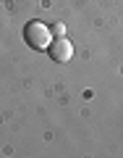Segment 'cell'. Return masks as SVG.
<instances>
[{
  "label": "cell",
  "instance_id": "6da1fadb",
  "mask_svg": "<svg viewBox=\"0 0 123 158\" xmlns=\"http://www.w3.org/2000/svg\"><path fill=\"white\" fill-rule=\"evenodd\" d=\"M24 42H26L32 50H47V45L52 42V32L47 24L42 21H29L26 27H24Z\"/></svg>",
  "mask_w": 123,
  "mask_h": 158
},
{
  "label": "cell",
  "instance_id": "7a4b0ae2",
  "mask_svg": "<svg viewBox=\"0 0 123 158\" xmlns=\"http://www.w3.org/2000/svg\"><path fill=\"white\" fill-rule=\"evenodd\" d=\"M47 53H50V58L55 63H68L73 58V45L66 37H52V42L47 45Z\"/></svg>",
  "mask_w": 123,
  "mask_h": 158
},
{
  "label": "cell",
  "instance_id": "3957f363",
  "mask_svg": "<svg viewBox=\"0 0 123 158\" xmlns=\"http://www.w3.org/2000/svg\"><path fill=\"white\" fill-rule=\"evenodd\" d=\"M50 32H52V37H66V24H60V21H58V24H52V27H50Z\"/></svg>",
  "mask_w": 123,
  "mask_h": 158
}]
</instances>
